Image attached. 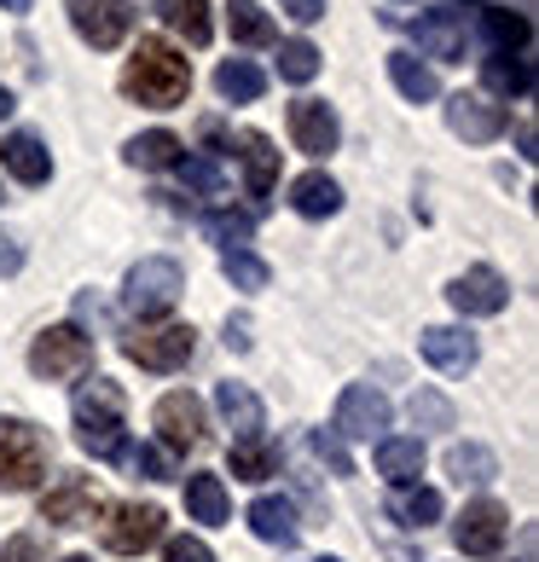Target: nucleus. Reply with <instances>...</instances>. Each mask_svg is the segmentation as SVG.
<instances>
[{
    "mask_svg": "<svg viewBox=\"0 0 539 562\" xmlns=\"http://www.w3.org/2000/svg\"><path fill=\"white\" fill-rule=\"evenodd\" d=\"M122 93L134 99V105H151V111H175L186 93H192V58L169 41L145 35L134 58L122 65Z\"/></svg>",
    "mask_w": 539,
    "mask_h": 562,
    "instance_id": "1",
    "label": "nucleus"
},
{
    "mask_svg": "<svg viewBox=\"0 0 539 562\" xmlns=\"http://www.w3.org/2000/svg\"><path fill=\"white\" fill-rule=\"evenodd\" d=\"M70 412H76L81 452H93V458H122V452H128V441H122V412H128V401H122L116 383H105V378L81 383Z\"/></svg>",
    "mask_w": 539,
    "mask_h": 562,
    "instance_id": "2",
    "label": "nucleus"
},
{
    "mask_svg": "<svg viewBox=\"0 0 539 562\" xmlns=\"http://www.w3.org/2000/svg\"><path fill=\"white\" fill-rule=\"evenodd\" d=\"M53 441L24 418H0V493H30L47 475Z\"/></svg>",
    "mask_w": 539,
    "mask_h": 562,
    "instance_id": "3",
    "label": "nucleus"
},
{
    "mask_svg": "<svg viewBox=\"0 0 539 562\" xmlns=\"http://www.w3.org/2000/svg\"><path fill=\"white\" fill-rule=\"evenodd\" d=\"M93 366V337L81 325H53L30 342V371L47 383H65V378H81Z\"/></svg>",
    "mask_w": 539,
    "mask_h": 562,
    "instance_id": "4",
    "label": "nucleus"
},
{
    "mask_svg": "<svg viewBox=\"0 0 539 562\" xmlns=\"http://www.w3.org/2000/svg\"><path fill=\"white\" fill-rule=\"evenodd\" d=\"M198 348V330L192 325H134L122 337V353L139 366V371H180Z\"/></svg>",
    "mask_w": 539,
    "mask_h": 562,
    "instance_id": "5",
    "label": "nucleus"
},
{
    "mask_svg": "<svg viewBox=\"0 0 539 562\" xmlns=\"http://www.w3.org/2000/svg\"><path fill=\"white\" fill-rule=\"evenodd\" d=\"M186 290V267L175 256H145L128 279H122V302L134 307V314H162V307H175Z\"/></svg>",
    "mask_w": 539,
    "mask_h": 562,
    "instance_id": "6",
    "label": "nucleus"
},
{
    "mask_svg": "<svg viewBox=\"0 0 539 562\" xmlns=\"http://www.w3.org/2000/svg\"><path fill=\"white\" fill-rule=\"evenodd\" d=\"M70 30L88 41V47L111 53V47H122V41H128L134 7H128V0H70Z\"/></svg>",
    "mask_w": 539,
    "mask_h": 562,
    "instance_id": "7",
    "label": "nucleus"
},
{
    "mask_svg": "<svg viewBox=\"0 0 539 562\" xmlns=\"http://www.w3.org/2000/svg\"><path fill=\"white\" fill-rule=\"evenodd\" d=\"M151 424H157V441L169 447V452H192V447H203V401H198L192 389L162 394L157 412H151Z\"/></svg>",
    "mask_w": 539,
    "mask_h": 562,
    "instance_id": "8",
    "label": "nucleus"
},
{
    "mask_svg": "<svg viewBox=\"0 0 539 562\" xmlns=\"http://www.w3.org/2000/svg\"><path fill=\"white\" fill-rule=\"evenodd\" d=\"M99 533H105V546L116 557H139V551H151L162 539V510L157 505H111Z\"/></svg>",
    "mask_w": 539,
    "mask_h": 562,
    "instance_id": "9",
    "label": "nucleus"
},
{
    "mask_svg": "<svg viewBox=\"0 0 539 562\" xmlns=\"http://www.w3.org/2000/svg\"><path fill=\"white\" fill-rule=\"evenodd\" d=\"M510 533V510L493 505V498H475V505H464V516L452 522V539H459L464 557H499Z\"/></svg>",
    "mask_w": 539,
    "mask_h": 562,
    "instance_id": "10",
    "label": "nucleus"
},
{
    "mask_svg": "<svg viewBox=\"0 0 539 562\" xmlns=\"http://www.w3.org/2000/svg\"><path fill=\"white\" fill-rule=\"evenodd\" d=\"M447 128L470 139V145H493L505 128H510V111L505 105H493L487 93H452L447 99Z\"/></svg>",
    "mask_w": 539,
    "mask_h": 562,
    "instance_id": "11",
    "label": "nucleus"
},
{
    "mask_svg": "<svg viewBox=\"0 0 539 562\" xmlns=\"http://www.w3.org/2000/svg\"><path fill=\"white\" fill-rule=\"evenodd\" d=\"M447 302L459 307L464 319H487V314H505L510 307V284H505V273H493V267H470V273L452 279Z\"/></svg>",
    "mask_w": 539,
    "mask_h": 562,
    "instance_id": "12",
    "label": "nucleus"
},
{
    "mask_svg": "<svg viewBox=\"0 0 539 562\" xmlns=\"http://www.w3.org/2000/svg\"><path fill=\"white\" fill-rule=\"evenodd\" d=\"M290 139H296V151H307V157H330L343 139L337 111H330L325 99H296V105H290Z\"/></svg>",
    "mask_w": 539,
    "mask_h": 562,
    "instance_id": "13",
    "label": "nucleus"
},
{
    "mask_svg": "<svg viewBox=\"0 0 539 562\" xmlns=\"http://www.w3.org/2000/svg\"><path fill=\"white\" fill-rule=\"evenodd\" d=\"M337 429L343 435H360V441H371V435L389 429V401L371 383H348L343 401H337Z\"/></svg>",
    "mask_w": 539,
    "mask_h": 562,
    "instance_id": "14",
    "label": "nucleus"
},
{
    "mask_svg": "<svg viewBox=\"0 0 539 562\" xmlns=\"http://www.w3.org/2000/svg\"><path fill=\"white\" fill-rule=\"evenodd\" d=\"M41 522H58V528L93 522V482L88 475H65V482L41 498Z\"/></svg>",
    "mask_w": 539,
    "mask_h": 562,
    "instance_id": "15",
    "label": "nucleus"
},
{
    "mask_svg": "<svg viewBox=\"0 0 539 562\" xmlns=\"http://www.w3.org/2000/svg\"><path fill=\"white\" fill-rule=\"evenodd\" d=\"M215 412H221V424L238 435V441H250V435L267 429V412H261V394L250 383H221L215 389Z\"/></svg>",
    "mask_w": 539,
    "mask_h": 562,
    "instance_id": "16",
    "label": "nucleus"
},
{
    "mask_svg": "<svg viewBox=\"0 0 539 562\" xmlns=\"http://www.w3.org/2000/svg\"><path fill=\"white\" fill-rule=\"evenodd\" d=\"M412 35H418V47H424L429 58H441V65L464 58V18H459V12H418Z\"/></svg>",
    "mask_w": 539,
    "mask_h": 562,
    "instance_id": "17",
    "label": "nucleus"
},
{
    "mask_svg": "<svg viewBox=\"0 0 539 562\" xmlns=\"http://www.w3.org/2000/svg\"><path fill=\"white\" fill-rule=\"evenodd\" d=\"M418 348H424V360L435 371H470L475 366V337L459 330V325H429Z\"/></svg>",
    "mask_w": 539,
    "mask_h": 562,
    "instance_id": "18",
    "label": "nucleus"
},
{
    "mask_svg": "<svg viewBox=\"0 0 539 562\" xmlns=\"http://www.w3.org/2000/svg\"><path fill=\"white\" fill-rule=\"evenodd\" d=\"M0 162H7L24 186H47L53 180V151L35 134H7L0 139Z\"/></svg>",
    "mask_w": 539,
    "mask_h": 562,
    "instance_id": "19",
    "label": "nucleus"
},
{
    "mask_svg": "<svg viewBox=\"0 0 539 562\" xmlns=\"http://www.w3.org/2000/svg\"><path fill=\"white\" fill-rule=\"evenodd\" d=\"M238 162H244V186H250V198H267L279 186V151L267 134H238Z\"/></svg>",
    "mask_w": 539,
    "mask_h": 562,
    "instance_id": "20",
    "label": "nucleus"
},
{
    "mask_svg": "<svg viewBox=\"0 0 539 562\" xmlns=\"http://www.w3.org/2000/svg\"><path fill=\"white\" fill-rule=\"evenodd\" d=\"M250 528H256V539H267V546H279V551H290V546H296V533H302L296 505H290V498H273V493L250 505Z\"/></svg>",
    "mask_w": 539,
    "mask_h": 562,
    "instance_id": "21",
    "label": "nucleus"
},
{
    "mask_svg": "<svg viewBox=\"0 0 539 562\" xmlns=\"http://www.w3.org/2000/svg\"><path fill=\"white\" fill-rule=\"evenodd\" d=\"M378 475L395 487H412L424 475V447L412 441V435H383L378 441Z\"/></svg>",
    "mask_w": 539,
    "mask_h": 562,
    "instance_id": "22",
    "label": "nucleus"
},
{
    "mask_svg": "<svg viewBox=\"0 0 539 562\" xmlns=\"http://www.w3.org/2000/svg\"><path fill=\"white\" fill-rule=\"evenodd\" d=\"M290 210L307 215V221H325V215H337L343 210V186L330 180V175H302V180H290Z\"/></svg>",
    "mask_w": 539,
    "mask_h": 562,
    "instance_id": "23",
    "label": "nucleus"
},
{
    "mask_svg": "<svg viewBox=\"0 0 539 562\" xmlns=\"http://www.w3.org/2000/svg\"><path fill=\"white\" fill-rule=\"evenodd\" d=\"M186 516L203 528H221L233 516V498H226L221 475H186Z\"/></svg>",
    "mask_w": 539,
    "mask_h": 562,
    "instance_id": "24",
    "label": "nucleus"
},
{
    "mask_svg": "<svg viewBox=\"0 0 539 562\" xmlns=\"http://www.w3.org/2000/svg\"><path fill=\"white\" fill-rule=\"evenodd\" d=\"M162 24H169L186 47H210V0H162Z\"/></svg>",
    "mask_w": 539,
    "mask_h": 562,
    "instance_id": "25",
    "label": "nucleus"
},
{
    "mask_svg": "<svg viewBox=\"0 0 539 562\" xmlns=\"http://www.w3.org/2000/svg\"><path fill=\"white\" fill-rule=\"evenodd\" d=\"M389 81H395L401 99H412V105H429V99H441V81H435V70L418 65L412 53H389Z\"/></svg>",
    "mask_w": 539,
    "mask_h": 562,
    "instance_id": "26",
    "label": "nucleus"
},
{
    "mask_svg": "<svg viewBox=\"0 0 539 562\" xmlns=\"http://www.w3.org/2000/svg\"><path fill=\"white\" fill-rule=\"evenodd\" d=\"M482 35H487L493 53H523L534 24H528L523 12H510V7H482Z\"/></svg>",
    "mask_w": 539,
    "mask_h": 562,
    "instance_id": "27",
    "label": "nucleus"
},
{
    "mask_svg": "<svg viewBox=\"0 0 539 562\" xmlns=\"http://www.w3.org/2000/svg\"><path fill=\"white\" fill-rule=\"evenodd\" d=\"M215 93L233 99V105H256V99L267 93V76L250 65V58H226V65L215 70Z\"/></svg>",
    "mask_w": 539,
    "mask_h": 562,
    "instance_id": "28",
    "label": "nucleus"
},
{
    "mask_svg": "<svg viewBox=\"0 0 539 562\" xmlns=\"http://www.w3.org/2000/svg\"><path fill=\"white\" fill-rule=\"evenodd\" d=\"M447 475H452V482H470V487H487L493 482V475H499V458H493L482 441H464V447H452L447 452Z\"/></svg>",
    "mask_w": 539,
    "mask_h": 562,
    "instance_id": "29",
    "label": "nucleus"
},
{
    "mask_svg": "<svg viewBox=\"0 0 539 562\" xmlns=\"http://www.w3.org/2000/svg\"><path fill=\"white\" fill-rule=\"evenodd\" d=\"M180 151H186V145L169 128H151V134H134L128 139V162H134V169H175Z\"/></svg>",
    "mask_w": 539,
    "mask_h": 562,
    "instance_id": "30",
    "label": "nucleus"
},
{
    "mask_svg": "<svg viewBox=\"0 0 539 562\" xmlns=\"http://www.w3.org/2000/svg\"><path fill=\"white\" fill-rule=\"evenodd\" d=\"M482 81H487L493 93H505V99H523V93H534V70H528L516 53H493L487 65H482Z\"/></svg>",
    "mask_w": 539,
    "mask_h": 562,
    "instance_id": "31",
    "label": "nucleus"
},
{
    "mask_svg": "<svg viewBox=\"0 0 539 562\" xmlns=\"http://www.w3.org/2000/svg\"><path fill=\"white\" fill-rule=\"evenodd\" d=\"M279 470V447L250 435V441H233V475L238 482H267V475Z\"/></svg>",
    "mask_w": 539,
    "mask_h": 562,
    "instance_id": "32",
    "label": "nucleus"
},
{
    "mask_svg": "<svg viewBox=\"0 0 539 562\" xmlns=\"http://www.w3.org/2000/svg\"><path fill=\"white\" fill-rule=\"evenodd\" d=\"M226 30H233V41H244V47H267V41H273V18H267L256 0H233V7H226Z\"/></svg>",
    "mask_w": 539,
    "mask_h": 562,
    "instance_id": "33",
    "label": "nucleus"
},
{
    "mask_svg": "<svg viewBox=\"0 0 539 562\" xmlns=\"http://www.w3.org/2000/svg\"><path fill=\"white\" fill-rule=\"evenodd\" d=\"M279 76L284 81H296V88H302V81H314L319 76V47H314V41H279Z\"/></svg>",
    "mask_w": 539,
    "mask_h": 562,
    "instance_id": "34",
    "label": "nucleus"
},
{
    "mask_svg": "<svg viewBox=\"0 0 539 562\" xmlns=\"http://www.w3.org/2000/svg\"><path fill=\"white\" fill-rule=\"evenodd\" d=\"M203 226H210V238H215V244L238 249L244 238L256 233V210H210V215H203Z\"/></svg>",
    "mask_w": 539,
    "mask_h": 562,
    "instance_id": "35",
    "label": "nucleus"
},
{
    "mask_svg": "<svg viewBox=\"0 0 539 562\" xmlns=\"http://www.w3.org/2000/svg\"><path fill=\"white\" fill-rule=\"evenodd\" d=\"M406 412H412V424H418V429H452V418H459V412H452V401H447L441 389H418Z\"/></svg>",
    "mask_w": 539,
    "mask_h": 562,
    "instance_id": "36",
    "label": "nucleus"
},
{
    "mask_svg": "<svg viewBox=\"0 0 539 562\" xmlns=\"http://www.w3.org/2000/svg\"><path fill=\"white\" fill-rule=\"evenodd\" d=\"M395 516L406 528H429V522H441V493L435 487H412V493H401L395 498Z\"/></svg>",
    "mask_w": 539,
    "mask_h": 562,
    "instance_id": "37",
    "label": "nucleus"
},
{
    "mask_svg": "<svg viewBox=\"0 0 539 562\" xmlns=\"http://www.w3.org/2000/svg\"><path fill=\"white\" fill-rule=\"evenodd\" d=\"M221 273L233 279L238 290H267V279H273V273H267V261L250 256V249H226V256H221Z\"/></svg>",
    "mask_w": 539,
    "mask_h": 562,
    "instance_id": "38",
    "label": "nucleus"
},
{
    "mask_svg": "<svg viewBox=\"0 0 539 562\" xmlns=\"http://www.w3.org/2000/svg\"><path fill=\"white\" fill-rule=\"evenodd\" d=\"M128 458H134V470L145 475V482H175V458L162 452V447H139Z\"/></svg>",
    "mask_w": 539,
    "mask_h": 562,
    "instance_id": "39",
    "label": "nucleus"
},
{
    "mask_svg": "<svg viewBox=\"0 0 539 562\" xmlns=\"http://www.w3.org/2000/svg\"><path fill=\"white\" fill-rule=\"evenodd\" d=\"M314 452H319L337 475H355V458H348V447L337 441V429H314Z\"/></svg>",
    "mask_w": 539,
    "mask_h": 562,
    "instance_id": "40",
    "label": "nucleus"
},
{
    "mask_svg": "<svg viewBox=\"0 0 539 562\" xmlns=\"http://www.w3.org/2000/svg\"><path fill=\"white\" fill-rule=\"evenodd\" d=\"M175 169H180V180L186 186H192V192H215V186H221V169H215V162L210 157H192V162H175Z\"/></svg>",
    "mask_w": 539,
    "mask_h": 562,
    "instance_id": "41",
    "label": "nucleus"
},
{
    "mask_svg": "<svg viewBox=\"0 0 539 562\" xmlns=\"http://www.w3.org/2000/svg\"><path fill=\"white\" fill-rule=\"evenodd\" d=\"M162 562H215V551L203 546V539H169V546H162Z\"/></svg>",
    "mask_w": 539,
    "mask_h": 562,
    "instance_id": "42",
    "label": "nucleus"
},
{
    "mask_svg": "<svg viewBox=\"0 0 539 562\" xmlns=\"http://www.w3.org/2000/svg\"><path fill=\"white\" fill-rule=\"evenodd\" d=\"M0 562H47V557H41V546H35L30 533H12L7 551H0Z\"/></svg>",
    "mask_w": 539,
    "mask_h": 562,
    "instance_id": "43",
    "label": "nucleus"
},
{
    "mask_svg": "<svg viewBox=\"0 0 539 562\" xmlns=\"http://www.w3.org/2000/svg\"><path fill=\"white\" fill-rule=\"evenodd\" d=\"M279 12H290L296 24H319V18H325V0H279Z\"/></svg>",
    "mask_w": 539,
    "mask_h": 562,
    "instance_id": "44",
    "label": "nucleus"
},
{
    "mask_svg": "<svg viewBox=\"0 0 539 562\" xmlns=\"http://www.w3.org/2000/svg\"><path fill=\"white\" fill-rule=\"evenodd\" d=\"M18 267H24V244H18V238H7V233H0V279H12V273H18Z\"/></svg>",
    "mask_w": 539,
    "mask_h": 562,
    "instance_id": "45",
    "label": "nucleus"
},
{
    "mask_svg": "<svg viewBox=\"0 0 539 562\" xmlns=\"http://www.w3.org/2000/svg\"><path fill=\"white\" fill-rule=\"evenodd\" d=\"M226 348H250V325H244V319H226Z\"/></svg>",
    "mask_w": 539,
    "mask_h": 562,
    "instance_id": "46",
    "label": "nucleus"
},
{
    "mask_svg": "<svg viewBox=\"0 0 539 562\" xmlns=\"http://www.w3.org/2000/svg\"><path fill=\"white\" fill-rule=\"evenodd\" d=\"M35 0H0V12H30Z\"/></svg>",
    "mask_w": 539,
    "mask_h": 562,
    "instance_id": "47",
    "label": "nucleus"
},
{
    "mask_svg": "<svg viewBox=\"0 0 539 562\" xmlns=\"http://www.w3.org/2000/svg\"><path fill=\"white\" fill-rule=\"evenodd\" d=\"M7 116H12V93H7V88H0V122H7Z\"/></svg>",
    "mask_w": 539,
    "mask_h": 562,
    "instance_id": "48",
    "label": "nucleus"
},
{
    "mask_svg": "<svg viewBox=\"0 0 539 562\" xmlns=\"http://www.w3.org/2000/svg\"><path fill=\"white\" fill-rule=\"evenodd\" d=\"M65 562H93V557H65Z\"/></svg>",
    "mask_w": 539,
    "mask_h": 562,
    "instance_id": "49",
    "label": "nucleus"
},
{
    "mask_svg": "<svg viewBox=\"0 0 539 562\" xmlns=\"http://www.w3.org/2000/svg\"><path fill=\"white\" fill-rule=\"evenodd\" d=\"M319 562H343V557H319Z\"/></svg>",
    "mask_w": 539,
    "mask_h": 562,
    "instance_id": "50",
    "label": "nucleus"
}]
</instances>
